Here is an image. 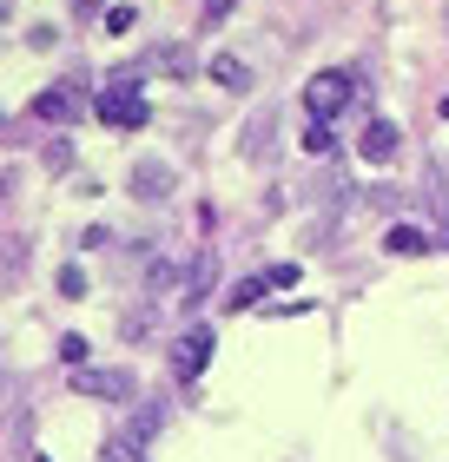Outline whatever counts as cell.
<instances>
[{
  "mask_svg": "<svg viewBox=\"0 0 449 462\" xmlns=\"http://www.w3.org/2000/svg\"><path fill=\"white\" fill-rule=\"evenodd\" d=\"M344 106H351V73H337V67L311 73V87H304V113H311L317 125H331Z\"/></svg>",
  "mask_w": 449,
  "mask_h": 462,
  "instance_id": "1",
  "label": "cell"
},
{
  "mask_svg": "<svg viewBox=\"0 0 449 462\" xmlns=\"http://www.w3.org/2000/svg\"><path fill=\"white\" fill-rule=\"evenodd\" d=\"M93 113L106 125H119V133H133V125H145V99H139V87H106L93 99Z\"/></svg>",
  "mask_w": 449,
  "mask_h": 462,
  "instance_id": "2",
  "label": "cell"
},
{
  "mask_svg": "<svg viewBox=\"0 0 449 462\" xmlns=\"http://www.w3.org/2000/svg\"><path fill=\"white\" fill-rule=\"evenodd\" d=\"M205 364H211V330L199 324V330H185V337L173 344V376H179V383H199Z\"/></svg>",
  "mask_w": 449,
  "mask_h": 462,
  "instance_id": "3",
  "label": "cell"
},
{
  "mask_svg": "<svg viewBox=\"0 0 449 462\" xmlns=\"http://www.w3.org/2000/svg\"><path fill=\"white\" fill-rule=\"evenodd\" d=\"M73 390L80 396H106V403H126V396H133V376L126 370H80Z\"/></svg>",
  "mask_w": 449,
  "mask_h": 462,
  "instance_id": "4",
  "label": "cell"
},
{
  "mask_svg": "<svg viewBox=\"0 0 449 462\" xmlns=\"http://www.w3.org/2000/svg\"><path fill=\"white\" fill-rule=\"evenodd\" d=\"M33 119H47V125H67V119H80V93L73 87H47L33 99Z\"/></svg>",
  "mask_w": 449,
  "mask_h": 462,
  "instance_id": "5",
  "label": "cell"
},
{
  "mask_svg": "<svg viewBox=\"0 0 449 462\" xmlns=\"http://www.w3.org/2000/svg\"><path fill=\"white\" fill-rule=\"evenodd\" d=\"M357 152L370 165H390L397 159V125L390 119H370V125H363V139H357Z\"/></svg>",
  "mask_w": 449,
  "mask_h": 462,
  "instance_id": "6",
  "label": "cell"
},
{
  "mask_svg": "<svg viewBox=\"0 0 449 462\" xmlns=\"http://www.w3.org/2000/svg\"><path fill=\"white\" fill-rule=\"evenodd\" d=\"M133 192L139 199H165V192H173V165H165V159H139L133 165Z\"/></svg>",
  "mask_w": 449,
  "mask_h": 462,
  "instance_id": "7",
  "label": "cell"
},
{
  "mask_svg": "<svg viewBox=\"0 0 449 462\" xmlns=\"http://www.w3.org/2000/svg\"><path fill=\"white\" fill-rule=\"evenodd\" d=\"M383 251H390V258H423V251H436V245H430V231H423V225H390Z\"/></svg>",
  "mask_w": 449,
  "mask_h": 462,
  "instance_id": "8",
  "label": "cell"
},
{
  "mask_svg": "<svg viewBox=\"0 0 449 462\" xmlns=\"http://www.w3.org/2000/svg\"><path fill=\"white\" fill-rule=\"evenodd\" d=\"M211 278H219V258H211V251H199V258L185 264V304H199L205 291H211Z\"/></svg>",
  "mask_w": 449,
  "mask_h": 462,
  "instance_id": "9",
  "label": "cell"
},
{
  "mask_svg": "<svg viewBox=\"0 0 449 462\" xmlns=\"http://www.w3.org/2000/svg\"><path fill=\"white\" fill-rule=\"evenodd\" d=\"M211 79H219V87H231V93H245V87H251V67H245L239 53H219V60H211Z\"/></svg>",
  "mask_w": 449,
  "mask_h": 462,
  "instance_id": "10",
  "label": "cell"
},
{
  "mask_svg": "<svg viewBox=\"0 0 449 462\" xmlns=\"http://www.w3.org/2000/svg\"><path fill=\"white\" fill-rule=\"evenodd\" d=\"M265 291H271V278H245V284H239V291L225 298V310H251V304L265 298Z\"/></svg>",
  "mask_w": 449,
  "mask_h": 462,
  "instance_id": "11",
  "label": "cell"
},
{
  "mask_svg": "<svg viewBox=\"0 0 449 462\" xmlns=\"http://www.w3.org/2000/svg\"><path fill=\"white\" fill-rule=\"evenodd\" d=\"M99 462H139V436H106Z\"/></svg>",
  "mask_w": 449,
  "mask_h": 462,
  "instance_id": "12",
  "label": "cell"
},
{
  "mask_svg": "<svg viewBox=\"0 0 449 462\" xmlns=\"http://www.w3.org/2000/svg\"><path fill=\"white\" fill-rule=\"evenodd\" d=\"M331 145H337V133H331V125H317V119H311V125H304V152H317V159H324Z\"/></svg>",
  "mask_w": 449,
  "mask_h": 462,
  "instance_id": "13",
  "label": "cell"
},
{
  "mask_svg": "<svg viewBox=\"0 0 449 462\" xmlns=\"http://www.w3.org/2000/svg\"><path fill=\"white\" fill-rule=\"evenodd\" d=\"M60 298H87V278H80V264L60 271Z\"/></svg>",
  "mask_w": 449,
  "mask_h": 462,
  "instance_id": "14",
  "label": "cell"
},
{
  "mask_svg": "<svg viewBox=\"0 0 449 462\" xmlns=\"http://www.w3.org/2000/svg\"><path fill=\"white\" fill-rule=\"evenodd\" d=\"M60 356H67L73 370H87V337H60Z\"/></svg>",
  "mask_w": 449,
  "mask_h": 462,
  "instance_id": "15",
  "label": "cell"
},
{
  "mask_svg": "<svg viewBox=\"0 0 449 462\" xmlns=\"http://www.w3.org/2000/svg\"><path fill=\"white\" fill-rule=\"evenodd\" d=\"M133 20H139L133 7H106V33H126V27H133Z\"/></svg>",
  "mask_w": 449,
  "mask_h": 462,
  "instance_id": "16",
  "label": "cell"
},
{
  "mask_svg": "<svg viewBox=\"0 0 449 462\" xmlns=\"http://www.w3.org/2000/svg\"><path fill=\"white\" fill-rule=\"evenodd\" d=\"M265 278H271L277 291H291V284H297V264H271V271H265Z\"/></svg>",
  "mask_w": 449,
  "mask_h": 462,
  "instance_id": "17",
  "label": "cell"
},
{
  "mask_svg": "<svg viewBox=\"0 0 449 462\" xmlns=\"http://www.w3.org/2000/svg\"><path fill=\"white\" fill-rule=\"evenodd\" d=\"M199 14H205V20H225V14H231V0H205Z\"/></svg>",
  "mask_w": 449,
  "mask_h": 462,
  "instance_id": "18",
  "label": "cell"
},
{
  "mask_svg": "<svg viewBox=\"0 0 449 462\" xmlns=\"http://www.w3.org/2000/svg\"><path fill=\"white\" fill-rule=\"evenodd\" d=\"M73 7H80V14H93V7H106V0H73Z\"/></svg>",
  "mask_w": 449,
  "mask_h": 462,
  "instance_id": "19",
  "label": "cell"
}]
</instances>
